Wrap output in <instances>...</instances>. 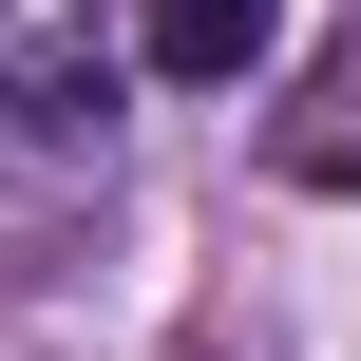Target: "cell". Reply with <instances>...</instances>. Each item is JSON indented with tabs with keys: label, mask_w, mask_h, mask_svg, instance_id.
<instances>
[{
	"label": "cell",
	"mask_w": 361,
	"mask_h": 361,
	"mask_svg": "<svg viewBox=\"0 0 361 361\" xmlns=\"http://www.w3.org/2000/svg\"><path fill=\"white\" fill-rule=\"evenodd\" d=\"M0 133H19V152L114 133V57H19V76H0Z\"/></svg>",
	"instance_id": "6da1fadb"
},
{
	"label": "cell",
	"mask_w": 361,
	"mask_h": 361,
	"mask_svg": "<svg viewBox=\"0 0 361 361\" xmlns=\"http://www.w3.org/2000/svg\"><path fill=\"white\" fill-rule=\"evenodd\" d=\"M133 57H152V76H247V57H267V0H152Z\"/></svg>",
	"instance_id": "7a4b0ae2"
},
{
	"label": "cell",
	"mask_w": 361,
	"mask_h": 361,
	"mask_svg": "<svg viewBox=\"0 0 361 361\" xmlns=\"http://www.w3.org/2000/svg\"><path fill=\"white\" fill-rule=\"evenodd\" d=\"M286 171H305V190H361V38L286 95Z\"/></svg>",
	"instance_id": "3957f363"
},
{
	"label": "cell",
	"mask_w": 361,
	"mask_h": 361,
	"mask_svg": "<svg viewBox=\"0 0 361 361\" xmlns=\"http://www.w3.org/2000/svg\"><path fill=\"white\" fill-rule=\"evenodd\" d=\"M0 19H19V0H0Z\"/></svg>",
	"instance_id": "277c9868"
}]
</instances>
